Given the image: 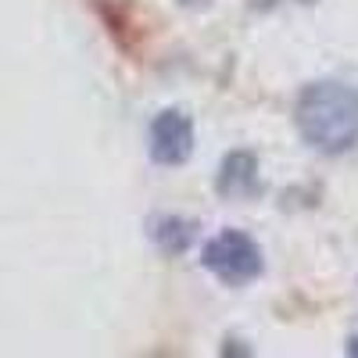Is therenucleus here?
Listing matches in <instances>:
<instances>
[{"instance_id": "obj_4", "label": "nucleus", "mask_w": 358, "mask_h": 358, "mask_svg": "<svg viewBox=\"0 0 358 358\" xmlns=\"http://www.w3.org/2000/svg\"><path fill=\"white\" fill-rule=\"evenodd\" d=\"M155 241L165 248V251H183L190 244V226L179 222V219H162L158 229H155Z\"/></svg>"}, {"instance_id": "obj_5", "label": "nucleus", "mask_w": 358, "mask_h": 358, "mask_svg": "<svg viewBox=\"0 0 358 358\" xmlns=\"http://www.w3.org/2000/svg\"><path fill=\"white\" fill-rule=\"evenodd\" d=\"M348 355H355V358H358V337H355V341L348 344Z\"/></svg>"}, {"instance_id": "obj_2", "label": "nucleus", "mask_w": 358, "mask_h": 358, "mask_svg": "<svg viewBox=\"0 0 358 358\" xmlns=\"http://www.w3.org/2000/svg\"><path fill=\"white\" fill-rule=\"evenodd\" d=\"M201 262H204L208 273H215L229 287H244V283H251L262 273L258 244L251 241L248 233H236V229H226V233L215 236V241H208Z\"/></svg>"}, {"instance_id": "obj_1", "label": "nucleus", "mask_w": 358, "mask_h": 358, "mask_svg": "<svg viewBox=\"0 0 358 358\" xmlns=\"http://www.w3.org/2000/svg\"><path fill=\"white\" fill-rule=\"evenodd\" d=\"M294 118L315 151L344 155L358 143V90L344 83H315L297 97Z\"/></svg>"}, {"instance_id": "obj_3", "label": "nucleus", "mask_w": 358, "mask_h": 358, "mask_svg": "<svg viewBox=\"0 0 358 358\" xmlns=\"http://www.w3.org/2000/svg\"><path fill=\"white\" fill-rule=\"evenodd\" d=\"M194 151V126L183 111H162L151 122V158L158 165H183Z\"/></svg>"}]
</instances>
